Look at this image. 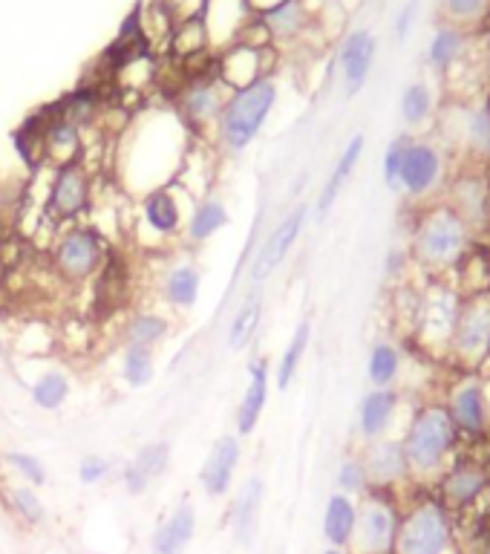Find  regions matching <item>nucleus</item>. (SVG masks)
<instances>
[{
    "label": "nucleus",
    "mask_w": 490,
    "mask_h": 554,
    "mask_svg": "<svg viewBox=\"0 0 490 554\" xmlns=\"http://www.w3.org/2000/svg\"><path fill=\"white\" fill-rule=\"evenodd\" d=\"M441 200L447 202L453 211L462 214L467 226L473 228H485V223L490 220V182L482 171H465V174H456L450 177Z\"/></svg>",
    "instance_id": "nucleus-21"
},
{
    "label": "nucleus",
    "mask_w": 490,
    "mask_h": 554,
    "mask_svg": "<svg viewBox=\"0 0 490 554\" xmlns=\"http://www.w3.org/2000/svg\"><path fill=\"white\" fill-rule=\"evenodd\" d=\"M418 488H433L462 451V436L441 402H421L398 436Z\"/></svg>",
    "instance_id": "nucleus-3"
},
{
    "label": "nucleus",
    "mask_w": 490,
    "mask_h": 554,
    "mask_svg": "<svg viewBox=\"0 0 490 554\" xmlns=\"http://www.w3.org/2000/svg\"><path fill=\"white\" fill-rule=\"evenodd\" d=\"M257 15L260 12H254V6L248 0H205L202 24L208 32V47L217 55L234 47L245 32V26L251 24Z\"/></svg>",
    "instance_id": "nucleus-20"
},
{
    "label": "nucleus",
    "mask_w": 490,
    "mask_h": 554,
    "mask_svg": "<svg viewBox=\"0 0 490 554\" xmlns=\"http://www.w3.org/2000/svg\"><path fill=\"white\" fill-rule=\"evenodd\" d=\"M266 55H271V47L260 50V47H248V44H234L217 55V76L222 78V84L231 93L243 90L248 84L269 76Z\"/></svg>",
    "instance_id": "nucleus-28"
},
{
    "label": "nucleus",
    "mask_w": 490,
    "mask_h": 554,
    "mask_svg": "<svg viewBox=\"0 0 490 554\" xmlns=\"http://www.w3.org/2000/svg\"><path fill=\"white\" fill-rule=\"evenodd\" d=\"M441 15H444V24L467 29V26L479 24L482 18H488L490 0H441Z\"/></svg>",
    "instance_id": "nucleus-47"
},
{
    "label": "nucleus",
    "mask_w": 490,
    "mask_h": 554,
    "mask_svg": "<svg viewBox=\"0 0 490 554\" xmlns=\"http://www.w3.org/2000/svg\"><path fill=\"white\" fill-rule=\"evenodd\" d=\"M191 145L194 136L173 107L136 116L133 125L124 130L116 151L119 185L136 200L171 185L179 177Z\"/></svg>",
    "instance_id": "nucleus-1"
},
{
    "label": "nucleus",
    "mask_w": 490,
    "mask_h": 554,
    "mask_svg": "<svg viewBox=\"0 0 490 554\" xmlns=\"http://www.w3.org/2000/svg\"><path fill=\"white\" fill-rule=\"evenodd\" d=\"M173 324L171 315L162 309H133L124 321L122 332H119V344H133V347H147L156 350L171 338Z\"/></svg>",
    "instance_id": "nucleus-33"
},
{
    "label": "nucleus",
    "mask_w": 490,
    "mask_h": 554,
    "mask_svg": "<svg viewBox=\"0 0 490 554\" xmlns=\"http://www.w3.org/2000/svg\"><path fill=\"white\" fill-rule=\"evenodd\" d=\"M113 468H116V462H113V459H107V456H101V454L81 456V462H78V482H81V485H87V488L101 485L104 479L113 474Z\"/></svg>",
    "instance_id": "nucleus-49"
},
{
    "label": "nucleus",
    "mask_w": 490,
    "mask_h": 554,
    "mask_svg": "<svg viewBox=\"0 0 490 554\" xmlns=\"http://www.w3.org/2000/svg\"><path fill=\"white\" fill-rule=\"evenodd\" d=\"M410 139H413V133H401V136H395L390 145H387L384 156H381V177H384L387 188H392V191H395V182H398V171H401V162H404V151H407Z\"/></svg>",
    "instance_id": "nucleus-48"
},
{
    "label": "nucleus",
    "mask_w": 490,
    "mask_h": 554,
    "mask_svg": "<svg viewBox=\"0 0 490 554\" xmlns=\"http://www.w3.org/2000/svg\"><path fill=\"white\" fill-rule=\"evenodd\" d=\"M196 537V505L179 500L150 534V554H185Z\"/></svg>",
    "instance_id": "nucleus-30"
},
{
    "label": "nucleus",
    "mask_w": 490,
    "mask_h": 554,
    "mask_svg": "<svg viewBox=\"0 0 490 554\" xmlns=\"http://www.w3.org/2000/svg\"><path fill=\"white\" fill-rule=\"evenodd\" d=\"M361 459H364V468H367L369 491H387V494L401 497V488L413 482L407 456H404V445H401L398 436L367 442L364 451H361Z\"/></svg>",
    "instance_id": "nucleus-18"
},
{
    "label": "nucleus",
    "mask_w": 490,
    "mask_h": 554,
    "mask_svg": "<svg viewBox=\"0 0 490 554\" xmlns=\"http://www.w3.org/2000/svg\"><path fill=\"white\" fill-rule=\"evenodd\" d=\"M401 416V390L395 387H372L364 393V399L358 404V419L355 428L361 442H378L387 439L395 430V422Z\"/></svg>",
    "instance_id": "nucleus-23"
},
{
    "label": "nucleus",
    "mask_w": 490,
    "mask_h": 554,
    "mask_svg": "<svg viewBox=\"0 0 490 554\" xmlns=\"http://www.w3.org/2000/svg\"><path fill=\"white\" fill-rule=\"evenodd\" d=\"M404 364V350L390 338H378L367 355V381L372 387H395L404 376Z\"/></svg>",
    "instance_id": "nucleus-37"
},
{
    "label": "nucleus",
    "mask_w": 490,
    "mask_h": 554,
    "mask_svg": "<svg viewBox=\"0 0 490 554\" xmlns=\"http://www.w3.org/2000/svg\"><path fill=\"white\" fill-rule=\"evenodd\" d=\"M156 292L168 309L179 312V315H188V312H194L199 295H202V269L188 254H173L159 272Z\"/></svg>",
    "instance_id": "nucleus-19"
},
{
    "label": "nucleus",
    "mask_w": 490,
    "mask_h": 554,
    "mask_svg": "<svg viewBox=\"0 0 490 554\" xmlns=\"http://www.w3.org/2000/svg\"><path fill=\"white\" fill-rule=\"evenodd\" d=\"M173 459V448L168 439L145 442L136 454L122 465V485L130 497H142L150 491V485L168 474Z\"/></svg>",
    "instance_id": "nucleus-26"
},
{
    "label": "nucleus",
    "mask_w": 490,
    "mask_h": 554,
    "mask_svg": "<svg viewBox=\"0 0 490 554\" xmlns=\"http://www.w3.org/2000/svg\"><path fill=\"white\" fill-rule=\"evenodd\" d=\"M441 404L459 430L462 442H479L490 436V390L482 373L459 370L447 384Z\"/></svg>",
    "instance_id": "nucleus-13"
},
{
    "label": "nucleus",
    "mask_w": 490,
    "mask_h": 554,
    "mask_svg": "<svg viewBox=\"0 0 490 554\" xmlns=\"http://www.w3.org/2000/svg\"><path fill=\"white\" fill-rule=\"evenodd\" d=\"M96 205L93 197V177L84 162L52 168V179L44 202V217L52 226H73L81 217H87Z\"/></svg>",
    "instance_id": "nucleus-14"
},
{
    "label": "nucleus",
    "mask_w": 490,
    "mask_h": 554,
    "mask_svg": "<svg viewBox=\"0 0 490 554\" xmlns=\"http://www.w3.org/2000/svg\"><path fill=\"white\" fill-rule=\"evenodd\" d=\"M171 47L173 52H176L179 58H185V61L211 52V47H208V32H205V24H202V15L188 18V21H179V24L173 26Z\"/></svg>",
    "instance_id": "nucleus-44"
},
{
    "label": "nucleus",
    "mask_w": 490,
    "mask_h": 554,
    "mask_svg": "<svg viewBox=\"0 0 490 554\" xmlns=\"http://www.w3.org/2000/svg\"><path fill=\"white\" fill-rule=\"evenodd\" d=\"M84 127L75 125L61 110H47V122L41 133V156L44 168H64L84 162Z\"/></svg>",
    "instance_id": "nucleus-22"
},
{
    "label": "nucleus",
    "mask_w": 490,
    "mask_h": 554,
    "mask_svg": "<svg viewBox=\"0 0 490 554\" xmlns=\"http://www.w3.org/2000/svg\"><path fill=\"white\" fill-rule=\"evenodd\" d=\"M375 58H378V38L369 29H352L343 38L341 50H338V67H341L346 99H352L364 90V84L372 76Z\"/></svg>",
    "instance_id": "nucleus-24"
},
{
    "label": "nucleus",
    "mask_w": 490,
    "mask_h": 554,
    "mask_svg": "<svg viewBox=\"0 0 490 554\" xmlns=\"http://www.w3.org/2000/svg\"><path fill=\"white\" fill-rule=\"evenodd\" d=\"M364 148H367V136H364V133H355V136L343 145L341 156L335 159V165H332L329 177H326L323 188H320L318 200H315V217H318V220H326V217H329V211L335 208V202L341 200L346 182L352 179V174H355V171H358V165H361Z\"/></svg>",
    "instance_id": "nucleus-31"
},
{
    "label": "nucleus",
    "mask_w": 490,
    "mask_h": 554,
    "mask_svg": "<svg viewBox=\"0 0 490 554\" xmlns=\"http://www.w3.org/2000/svg\"><path fill=\"white\" fill-rule=\"evenodd\" d=\"M0 459L15 477L26 485H32V488H44L49 482V471L47 465L41 462V456L29 454V451H6V454H0Z\"/></svg>",
    "instance_id": "nucleus-45"
},
{
    "label": "nucleus",
    "mask_w": 490,
    "mask_h": 554,
    "mask_svg": "<svg viewBox=\"0 0 490 554\" xmlns=\"http://www.w3.org/2000/svg\"><path fill=\"white\" fill-rule=\"evenodd\" d=\"M263 500H266V482L263 477H248L243 488L237 491L231 511H228V529L240 549H251L254 537L260 529V514H263Z\"/></svg>",
    "instance_id": "nucleus-27"
},
{
    "label": "nucleus",
    "mask_w": 490,
    "mask_h": 554,
    "mask_svg": "<svg viewBox=\"0 0 490 554\" xmlns=\"http://www.w3.org/2000/svg\"><path fill=\"white\" fill-rule=\"evenodd\" d=\"M119 378L130 390H145L147 384H153V378H156V350L122 344Z\"/></svg>",
    "instance_id": "nucleus-42"
},
{
    "label": "nucleus",
    "mask_w": 490,
    "mask_h": 554,
    "mask_svg": "<svg viewBox=\"0 0 490 554\" xmlns=\"http://www.w3.org/2000/svg\"><path fill=\"white\" fill-rule=\"evenodd\" d=\"M260 21L269 29L271 44H286V41H297L312 26V12L306 0H283L260 12Z\"/></svg>",
    "instance_id": "nucleus-34"
},
{
    "label": "nucleus",
    "mask_w": 490,
    "mask_h": 554,
    "mask_svg": "<svg viewBox=\"0 0 490 554\" xmlns=\"http://www.w3.org/2000/svg\"><path fill=\"white\" fill-rule=\"evenodd\" d=\"M416 12H418L416 0H410V3L398 12V21H395V38H398V41H404V38L410 35L413 21H416Z\"/></svg>",
    "instance_id": "nucleus-50"
},
{
    "label": "nucleus",
    "mask_w": 490,
    "mask_h": 554,
    "mask_svg": "<svg viewBox=\"0 0 490 554\" xmlns=\"http://www.w3.org/2000/svg\"><path fill=\"white\" fill-rule=\"evenodd\" d=\"M447 182H450V151L439 139L413 136L404 151L395 191H401L416 205H427V202L441 200Z\"/></svg>",
    "instance_id": "nucleus-8"
},
{
    "label": "nucleus",
    "mask_w": 490,
    "mask_h": 554,
    "mask_svg": "<svg viewBox=\"0 0 490 554\" xmlns=\"http://www.w3.org/2000/svg\"><path fill=\"white\" fill-rule=\"evenodd\" d=\"M260 318H263V295H260V289H251L245 295V301L240 303V309L228 321V329H225L228 350L248 347V341L254 338V332L260 327Z\"/></svg>",
    "instance_id": "nucleus-40"
},
{
    "label": "nucleus",
    "mask_w": 490,
    "mask_h": 554,
    "mask_svg": "<svg viewBox=\"0 0 490 554\" xmlns=\"http://www.w3.org/2000/svg\"><path fill=\"white\" fill-rule=\"evenodd\" d=\"M243 459V445L237 433H222L220 439H214L211 451L205 456L202 468H199V485L208 497L220 500L231 491V482L237 477Z\"/></svg>",
    "instance_id": "nucleus-25"
},
{
    "label": "nucleus",
    "mask_w": 490,
    "mask_h": 554,
    "mask_svg": "<svg viewBox=\"0 0 490 554\" xmlns=\"http://www.w3.org/2000/svg\"><path fill=\"white\" fill-rule=\"evenodd\" d=\"M401 523V497L387 491H367L358 500V526L349 554H392Z\"/></svg>",
    "instance_id": "nucleus-12"
},
{
    "label": "nucleus",
    "mask_w": 490,
    "mask_h": 554,
    "mask_svg": "<svg viewBox=\"0 0 490 554\" xmlns=\"http://www.w3.org/2000/svg\"><path fill=\"white\" fill-rule=\"evenodd\" d=\"M6 503H9V511L29 526V529H38V526H44V520H47V508H44V500H41V494H38V488H32V485H12L9 491H6Z\"/></svg>",
    "instance_id": "nucleus-43"
},
{
    "label": "nucleus",
    "mask_w": 490,
    "mask_h": 554,
    "mask_svg": "<svg viewBox=\"0 0 490 554\" xmlns=\"http://www.w3.org/2000/svg\"><path fill=\"white\" fill-rule=\"evenodd\" d=\"M398 113L407 130H418V127L430 125L439 116V104H436V93L427 81H413L404 87L401 99H398Z\"/></svg>",
    "instance_id": "nucleus-39"
},
{
    "label": "nucleus",
    "mask_w": 490,
    "mask_h": 554,
    "mask_svg": "<svg viewBox=\"0 0 490 554\" xmlns=\"http://www.w3.org/2000/svg\"><path fill=\"white\" fill-rule=\"evenodd\" d=\"M251 6H254V12H266L271 6H277V3H283V0H248Z\"/></svg>",
    "instance_id": "nucleus-51"
},
{
    "label": "nucleus",
    "mask_w": 490,
    "mask_h": 554,
    "mask_svg": "<svg viewBox=\"0 0 490 554\" xmlns=\"http://www.w3.org/2000/svg\"><path fill=\"white\" fill-rule=\"evenodd\" d=\"M309 344H312V321L303 318L297 327H294L292 338L286 344V350L277 361V370H274V381H277V390H289L292 387L294 376L303 364V358L309 353Z\"/></svg>",
    "instance_id": "nucleus-41"
},
{
    "label": "nucleus",
    "mask_w": 490,
    "mask_h": 554,
    "mask_svg": "<svg viewBox=\"0 0 490 554\" xmlns=\"http://www.w3.org/2000/svg\"><path fill=\"white\" fill-rule=\"evenodd\" d=\"M306 220H309V205L306 202H297L294 208L286 211V217L271 228L269 237L257 246V252H254L251 263H248V283H251V289H260L286 263V257L292 254L297 240H300V234H303V228H306Z\"/></svg>",
    "instance_id": "nucleus-15"
},
{
    "label": "nucleus",
    "mask_w": 490,
    "mask_h": 554,
    "mask_svg": "<svg viewBox=\"0 0 490 554\" xmlns=\"http://www.w3.org/2000/svg\"><path fill=\"white\" fill-rule=\"evenodd\" d=\"M490 358V292H473L462 298L456 327L450 335L447 361L456 370L479 373Z\"/></svg>",
    "instance_id": "nucleus-11"
},
{
    "label": "nucleus",
    "mask_w": 490,
    "mask_h": 554,
    "mask_svg": "<svg viewBox=\"0 0 490 554\" xmlns=\"http://www.w3.org/2000/svg\"><path fill=\"white\" fill-rule=\"evenodd\" d=\"M49 249H52V272L67 286L93 283L110 254L104 234L87 223L58 228Z\"/></svg>",
    "instance_id": "nucleus-9"
},
{
    "label": "nucleus",
    "mask_w": 490,
    "mask_h": 554,
    "mask_svg": "<svg viewBox=\"0 0 490 554\" xmlns=\"http://www.w3.org/2000/svg\"><path fill=\"white\" fill-rule=\"evenodd\" d=\"M228 96L231 90L222 84L217 67H214V70H199L185 78L179 90L173 93L171 107L179 113V119L191 130L194 139H208L211 133V142H214V130H217Z\"/></svg>",
    "instance_id": "nucleus-10"
},
{
    "label": "nucleus",
    "mask_w": 490,
    "mask_h": 554,
    "mask_svg": "<svg viewBox=\"0 0 490 554\" xmlns=\"http://www.w3.org/2000/svg\"><path fill=\"white\" fill-rule=\"evenodd\" d=\"M392 554H459L456 514L430 488L401 500V523Z\"/></svg>",
    "instance_id": "nucleus-4"
},
{
    "label": "nucleus",
    "mask_w": 490,
    "mask_h": 554,
    "mask_svg": "<svg viewBox=\"0 0 490 554\" xmlns=\"http://www.w3.org/2000/svg\"><path fill=\"white\" fill-rule=\"evenodd\" d=\"M3 275H6V263H3V249H0V289H3Z\"/></svg>",
    "instance_id": "nucleus-52"
},
{
    "label": "nucleus",
    "mask_w": 490,
    "mask_h": 554,
    "mask_svg": "<svg viewBox=\"0 0 490 554\" xmlns=\"http://www.w3.org/2000/svg\"><path fill=\"white\" fill-rule=\"evenodd\" d=\"M407 252L413 269L424 277L441 280L456 275L473 254V228L444 200L427 202L416 211Z\"/></svg>",
    "instance_id": "nucleus-2"
},
{
    "label": "nucleus",
    "mask_w": 490,
    "mask_h": 554,
    "mask_svg": "<svg viewBox=\"0 0 490 554\" xmlns=\"http://www.w3.org/2000/svg\"><path fill=\"white\" fill-rule=\"evenodd\" d=\"M269 387H271V367L266 358H257L248 364V384H245V393L240 404H237V413H234V428L237 436L245 439L251 436L263 413H266V404H269Z\"/></svg>",
    "instance_id": "nucleus-29"
},
{
    "label": "nucleus",
    "mask_w": 490,
    "mask_h": 554,
    "mask_svg": "<svg viewBox=\"0 0 490 554\" xmlns=\"http://www.w3.org/2000/svg\"><path fill=\"white\" fill-rule=\"evenodd\" d=\"M182 188L171 182L165 188H156L145 197L136 200V220H133V234L139 249L147 252H162L171 243H179L185 234V208L194 202H182Z\"/></svg>",
    "instance_id": "nucleus-7"
},
{
    "label": "nucleus",
    "mask_w": 490,
    "mask_h": 554,
    "mask_svg": "<svg viewBox=\"0 0 490 554\" xmlns=\"http://www.w3.org/2000/svg\"><path fill=\"white\" fill-rule=\"evenodd\" d=\"M430 491L459 517L490 491V468L482 459L459 454L450 462V468L436 479V485Z\"/></svg>",
    "instance_id": "nucleus-16"
},
{
    "label": "nucleus",
    "mask_w": 490,
    "mask_h": 554,
    "mask_svg": "<svg viewBox=\"0 0 490 554\" xmlns=\"http://www.w3.org/2000/svg\"><path fill=\"white\" fill-rule=\"evenodd\" d=\"M231 226V211L222 197H217L214 191L202 200H196L188 211V220H185V234H182V243L185 246H205L211 243L217 234H222L225 228Z\"/></svg>",
    "instance_id": "nucleus-32"
},
{
    "label": "nucleus",
    "mask_w": 490,
    "mask_h": 554,
    "mask_svg": "<svg viewBox=\"0 0 490 554\" xmlns=\"http://www.w3.org/2000/svg\"><path fill=\"white\" fill-rule=\"evenodd\" d=\"M358 526V500L335 491L323 508V537L332 549H349Z\"/></svg>",
    "instance_id": "nucleus-35"
},
{
    "label": "nucleus",
    "mask_w": 490,
    "mask_h": 554,
    "mask_svg": "<svg viewBox=\"0 0 490 554\" xmlns=\"http://www.w3.org/2000/svg\"><path fill=\"white\" fill-rule=\"evenodd\" d=\"M447 151L467 156L470 162L490 159V99L465 101L450 110V130H447Z\"/></svg>",
    "instance_id": "nucleus-17"
},
{
    "label": "nucleus",
    "mask_w": 490,
    "mask_h": 554,
    "mask_svg": "<svg viewBox=\"0 0 490 554\" xmlns=\"http://www.w3.org/2000/svg\"><path fill=\"white\" fill-rule=\"evenodd\" d=\"M462 292L456 283H450L447 277L433 280L427 277V283L418 292V306L413 312V324H410V338L430 358L447 361L450 350V335L456 327V315L462 306Z\"/></svg>",
    "instance_id": "nucleus-6"
},
{
    "label": "nucleus",
    "mask_w": 490,
    "mask_h": 554,
    "mask_svg": "<svg viewBox=\"0 0 490 554\" xmlns=\"http://www.w3.org/2000/svg\"><path fill=\"white\" fill-rule=\"evenodd\" d=\"M277 99H280V87L271 76L254 81L243 90H234L225 101L217 130H214L217 151L225 156H240L248 151L271 119Z\"/></svg>",
    "instance_id": "nucleus-5"
},
{
    "label": "nucleus",
    "mask_w": 490,
    "mask_h": 554,
    "mask_svg": "<svg viewBox=\"0 0 490 554\" xmlns=\"http://www.w3.org/2000/svg\"><path fill=\"white\" fill-rule=\"evenodd\" d=\"M26 390H29V399H32V404H35L38 410H44V413H58L64 404L70 402L73 384H70V376H67L64 370L47 367V370H41L38 376L26 384Z\"/></svg>",
    "instance_id": "nucleus-38"
},
{
    "label": "nucleus",
    "mask_w": 490,
    "mask_h": 554,
    "mask_svg": "<svg viewBox=\"0 0 490 554\" xmlns=\"http://www.w3.org/2000/svg\"><path fill=\"white\" fill-rule=\"evenodd\" d=\"M335 488H338L341 494L355 497V500H361V497L367 494L369 479L361 454L346 456L341 465H338V471H335Z\"/></svg>",
    "instance_id": "nucleus-46"
},
{
    "label": "nucleus",
    "mask_w": 490,
    "mask_h": 554,
    "mask_svg": "<svg viewBox=\"0 0 490 554\" xmlns=\"http://www.w3.org/2000/svg\"><path fill=\"white\" fill-rule=\"evenodd\" d=\"M467 55V29L456 24H441L433 38H430V47H427V64L430 70L436 73H453Z\"/></svg>",
    "instance_id": "nucleus-36"
}]
</instances>
